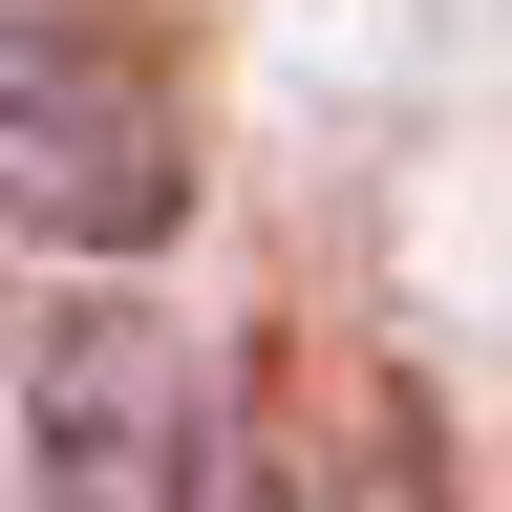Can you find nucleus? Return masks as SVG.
Here are the masks:
<instances>
[{
  "mask_svg": "<svg viewBox=\"0 0 512 512\" xmlns=\"http://www.w3.org/2000/svg\"><path fill=\"white\" fill-rule=\"evenodd\" d=\"M384 512H406V491H384Z\"/></svg>",
  "mask_w": 512,
  "mask_h": 512,
  "instance_id": "20e7f679",
  "label": "nucleus"
},
{
  "mask_svg": "<svg viewBox=\"0 0 512 512\" xmlns=\"http://www.w3.org/2000/svg\"><path fill=\"white\" fill-rule=\"evenodd\" d=\"M171 512H299V470H278V427L192 406V470H171Z\"/></svg>",
  "mask_w": 512,
  "mask_h": 512,
  "instance_id": "7ed1b4c3",
  "label": "nucleus"
},
{
  "mask_svg": "<svg viewBox=\"0 0 512 512\" xmlns=\"http://www.w3.org/2000/svg\"><path fill=\"white\" fill-rule=\"evenodd\" d=\"M0 235H43V256H171L192 235V107L150 43L0 22Z\"/></svg>",
  "mask_w": 512,
  "mask_h": 512,
  "instance_id": "f257e3e1",
  "label": "nucleus"
},
{
  "mask_svg": "<svg viewBox=\"0 0 512 512\" xmlns=\"http://www.w3.org/2000/svg\"><path fill=\"white\" fill-rule=\"evenodd\" d=\"M192 470V363L150 342V299H64L43 342V512H171Z\"/></svg>",
  "mask_w": 512,
  "mask_h": 512,
  "instance_id": "f03ea898",
  "label": "nucleus"
}]
</instances>
